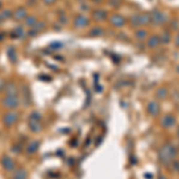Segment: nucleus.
I'll use <instances>...</instances> for the list:
<instances>
[{"label":"nucleus","mask_w":179,"mask_h":179,"mask_svg":"<svg viewBox=\"0 0 179 179\" xmlns=\"http://www.w3.org/2000/svg\"><path fill=\"white\" fill-rule=\"evenodd\" d=\"M6 94H12V95H18L17 94V92H18V90H17V85L14 84V83H10V84H7V86H6Z\"/></svg>","instance_id":"0eeeda50"},{"label":"nucleus","mask_w":179,"mask_h":179,"mask_svg":"<svg viewBox=\"0 0 179 179\" xmlns=\"http://www.w3.org/2000/svg\"><path fill=\"white\" fill-rule=\"evenodd\" d=\"M25 24H26V25H29V26H35V25L37 24V20H36V18H35V17L29 16V17L26 18V20H25Z\"/></svg>","instance_id":"ddd939ff"},{"label":"nucleus","mask_w":179,"mask_h":179,"mask_svg":"<svg viewBox=\"0 0 179 179\" xmlns=\"http://www.w3.org/2000/svg\"><path fill=\"white\" fill-rule=\"evenodd\" d=\"M4 123H5V125H7V127H11V125H13L17 121H18V113L16 112V111H8V112H6L5 115H4Z\"/></svg>","instance_id":"39448f33"},{"label":"nucleus","mask_w":179,"mask_h":179,"mask_svg":"<svg viewBox=\"0 0 179 179\" xmlns=\"http://www.w3.org/2000/svg\"><path fill=\"white\" fill-rule=\"evenodd\" d=\"M38 146H40V143H38L37 141H32V142H30V143L28 145L26 152H28L29 154H32V153H35V152L38 149Z\"/></svg>","instance_id":"6e6552de"},{"label":"nucleus","mask_w":179,"mask_h":179,"mask_svg":"<svg viewBox=\"0 0 179 179\" xmlns=\"http://www.w3.org/2000/svg\"><path fill=\"white\" fill-rule=\"evenodd\" d=\"M24 17H26V10H25V8L20 7L19 10L16 11V13H14V18H16L17 20H18V19H23Z\"/></svg>","instance_id":"9d476101"},{"label":"nucleus","mask_w":179,"mask_h":179,"mask_svg":"<svg viewBox=\"0 0 179 179\" xmlns=\"http://www.w3.org/2000/svg\"><path fill=\"white\" fill-rule=\"evenodd\" d=\"M2 104L7 109H16L19 105V99L18 95H12V94H6L2 98Z\"/></svg>","instance_id":"7ed1b4c3"},{"label":"nucleus","mask_w":179,"mask_h":179,"mask_svg":"<svg viewBox=\"0 0 179 179\" xmlns=\"http://www.w3.org/2000/svg\"><path fill=\"white\" fill-rule=\"evenodd\" d=\"M160 155H161V160H163L164 163H167V161H170V160H172V159L175 158L176 151H175V148H173L172 146L166 145V146L163 147V149H161V152H160Z\"/></svg>","instance_id":"f03ea898"},{"label":"nucleus","mask_w":179,"mask_h":179,"mask_svg":"<svg viewBox=\"0 0 179 179\" xmlns=\"http://www.w3.org/2000/svg\"><path fill=\"white\" fill-rule=\"evenodd\" d=\"M87 24V19L83 16H79L75 18V26H79V28H83Z\"/></svg>","instance_id":"1a4fd4ad"},{"label":"nucleus","mask_w":179,"mask_h":179,"mask_svg":"<svg viewBox=\"0 0 179 179\" xmlns=\"http://www.w3.org/2000/svg\"><path fill=\"white\" fill-rule=\"evenodd\" d=\"M41 115L38 112H32L30 118H29V127L31 129V131L34 133H37L41 130Z\"/></svg>","instance_id":"f257e3e1"},{"label":"nucleus","mask_w":179,"mask_h":179,"mask_svg":"<svg viewBox=\"0 0 179 179\" xmlns=\"http://www.w3.org/2000/svg\"><path fill=\"white\" fill-rule=\"evenodd\" d=\"M112 22H113V24H116V25H122L123 19H122L121 17H118V16H115V17L112 18Z\"/></svg>","instance_id":"4468645a"},{"label":"nucleus","mask_w":179,"mask_h":179,"mask_svg":"<svg viewBox=\"0 0 179 179\" xmlns=\"http://www.w3.org/2000/svg\"><path fill=\"white\" fill-rule=\"evenodd\" d=\"M28 178V173L24 169L19 167L17 170H14L13 175H12V179H26Z\"/></svg>","instance_id":"423d86ee"},{"label":"nucleus","mask_w":179,"mask_h":179,"mask_svg":"<svg viewBox=\"0 0 179 179\" xmlns=\"http://www.w3.org/2000/svg\"><path fill=\"white\" fill-rule=\"evenodd\" d=\"M159 179H166V178H165L164 176H161V177H160V178H159Z\"/></svg>","instance_id":"dca6fc26"},{"label":"nucleus","mask_w":179,"mask_h":179,"mask_svg":"<svg viewBox=\"0 0 179 179\" xmlns=\"http://www.w3.org/2000/svg\"><path fill=\"white\" fill-rule=\"evenodd\" d=\"M163 124H164L165 127H170V125L175 124V118H173L172 116H166V117L163 119Z\"/></svg>","instance_id":"f8f14e48"},{"label":"nucleus","mask_w":179,"mask_h":179,"mask_svg":"<svg viewBox=\"0 0 179 179\" xmlns=\"http://www.w3.org/2000/svg\"><path fill=\"white\" fill-rule=\"evenodd\" d=\"M1 165H2L4 170H6V171H8V172H12V171L16 170V163H14V160H13L11 157H8V155H4V157H2V159H1Z\"/></svg>","instance_id":"20e7f679"},{"label":"nucleus","mask_w":179,"mask_h":179,"mask_svg":"<svg viewBox=\"0 0 179 179\" xmlns=\"http://www.w3.org/2000/svg\"><path fill=\"white\" fill-rule=\"evenodd\" d=\"M149 112H151L153 116H157V115H158V112H159V109H158V104H157L155 101L149 104Z\"/></svg>","instance_id":"9b49d317"},{"label":"nucleus","mask_w":179,"mask_h":179,"mask_svg":"<svg viewBox=\"0 0 179 179\" xmlns=\"http://www.w3.org/2000/svg\"><path fill=\"white\" fill-rule=\"evenodd\" d=\"M43 1H44V2L47 4V5H51V4H53V2L55 1V0H43Z\"/></svg>","instance_id":"2eb2a0df"}]
</instances>
